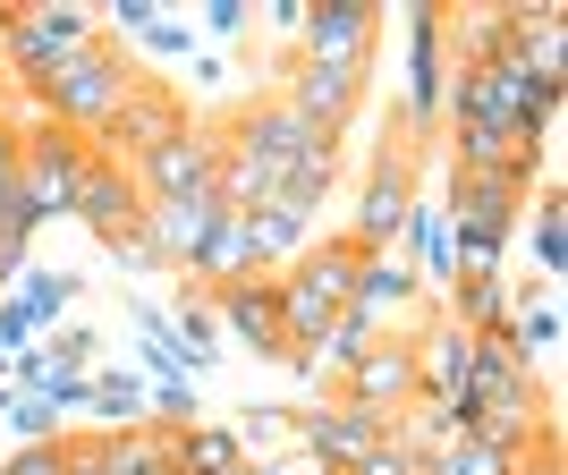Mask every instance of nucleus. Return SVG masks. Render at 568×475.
I'll return each instance as SVG.
<instances>
[{"label":"nucleus","mask_w":568,"mask_h":475,"mask_svg":"<svg viewBox=\"0 0 568 475\" xmlns=\"http://www.w3.org/2000/svg\"><path fill=\"white\" fill-rule=\"evenodd\" d=\"M102 43V9L85 0H34V9H0V69L18 77L26 111L43 119V94Z\"/></svg>","instance_id":"obj_1"},{"label":"nucleus","mask_w":568,"mask_h":475,"mask_svg":"<svg viewBox=\"0 0 568 475\" xmlns=\"http://www.w3.org/2000/svg\"><path fill=\"white\" fill-rule=\"evenodd\" d=\"M136 77H144V69H136V51L94 43V51H85V60H77V69H69V77H60V85L43 94V119L94 144L102 128L119 119V102H128V85H136Z\"/></svg>","instance_id":"obj_2"},{"label":"nucleus","mask_w":568,"mask_h":475,"mask_svg":"<svg viewBox=\"0 0 568 475\" xmlns=\"http://www.w3.org/2000/svg\"><path fill=\"white\" fill-rule=\"evenodd\" d=\"M407 213H416V144L390 137V144H382V162L356 179V221H348V238L365 246V255H399Z\"/></svg>","instance_id":"obj_3"},{"label":"nucleus","mask_w":568,"mask_h":475,"mask_svg":"<svg viewBox=\"0 0 568 475\" xmlns=\"http://www.w3.org/2000/svg\"><path fill=\"white\" fill-rule=\"evenodd\" d=\"M85 162H94V144L69 137V128H51V119H26V128H18V179H26V195H34V213H43V221H60L77 204Z\"/></svg>","instance_id":"obj_4"},{"label":"nucleus","mask_w":568,"mask_h":475,"mask_svg":"<svg viewBox=\"0 0 568 475\" xmlns=\"http://www.w3.org/2000/svg\"><path fill=\"white\" fill-rule=\"evenodd\" d=\"M128 179L144 188V204H195V195H213L221 179V128H179V137H162L144 162H128Z\"/></svg>","instance_id":"obj_5"},{"label":"nucleus","mask_w":568,"mask_h":475,"mask_svg":"<svg viewBox=\"0 0 568 475\" xmlns=\"http://www.w3.org/2000/svg\"><path fill=\"white\" fill-rule=\"evenodd\" d=\"M382 416H365V407H348V400H314V407H297L288 416V442H297V458H306L314 475H348L356 458L382 442Z\"/></svg>","instance_id":"obj_6"},{"label":"nucleus","mask_w":568,"mask_h":475,"mask_svg":"<svg viewBox=\"0 0 568 475\" xmlns=\"http://www.w3.org/2000/svg\"><path fill=\"white\" fill-rule=\"evenodd\" d=\"M374 34H382V9L365 0H314L306 26H297V60L306 69H374Z\"/></svg>","instance_id":"obj_7"},{"label":"nucleus","mask_w":568,"mask_h":475,"mask_svg":"<svg viewBox=\"0 0 568 475\" xmlns=\"http://www.w3.org/2000/svg\"><path fill=\"white\" fill-rule=\"evenodd\" d=\"M179 128H187V102L170 94V85H153V77H136L128 102H119V119L94 137V153L102 162H144V153H153L162 137H179Z\"/></svg>","instance_id":"obj_8"},{"label":"nucleus","mask_w":568,"mask_h":475,"mask_svg":"<svg viewBox=\"0 0 568 475\" xmlns=\"http://www.w3.org/2000/svg\"><path fill=\"white\" fill-rule=\"evenodd\" d=\"M332 400L365 407V416H382V425H399L407 407H416V356H407V332H382L374 348H365V365L339 382Z\"/></svg>","instance_id":"obj_9"},{"label":"nucleus","mask_w":568,"mask_h":475,"mask_svg":"<svg viewBox=\"0 0 568 475\" xmlns=\"http://www.w3.org/2000/svg\"><path fill=\"white\" fill-rule=\"evenodd\" d=\"M221 144H237V153H255V162H272L288 179V170L306 162L314 144H339V137H314L306 119L288 111V102H246V111L230 119V128H221Z\"/></svg>","instance_id":"obj_10"},{"label":"nucleus","mask_w":568,"mask_h":475,"mask_svg":"<svg viewBox=\"0 0 568 475\" xmlns=\"http://www.w3.org/2000/svg\"><path fill=\"white\" fill-rule=\"evenodd\" d=\"M213 221H221V195H195V204H144V213H136V238L153 246V263H162V272H195V255H204Z\"/></svg>","instance_id":"obj_11"},{"label":"nucleus","mask_w":568,"mask_h":475,"mask_svg":"<svg viewBox=\"0 0 568 475\" xmlns=\"http://www.w3.org/2000/svg\"><path fill=\"white\" fill-rule=\"evenodd\" d=\"M281 102L306 119L314 137H339V128L356 119V102H365V77H356V69H306V60H288V94Z\"/></svg>","instance_id":"obj_12"},{"label":"nucleus","mask_w":568,"mask_h":475,"mask_svg":"<svg viewBox=\"0 0 568 475\" xmlns=\"http://www.w3.org/2000/svg\"><path fill=\"white\" fill-rule=\"evenodd\" d=\"M77 221H85V230L102 238V246H111V238H128L136 230V213H144V188L136 179H128V162H85V188H77V204H69Z\"/></svg>","instance_id":"obj_13"},{"label":"nucleus","mask_w":568,"mask_h":475,"mask_svg":"<svg viewBox=\"0 0 568 475\" xmlns=\"http://www.w3.org/2000/svg\"><path fill=\"white\" fill-rule=\"evenodd\" d=\"M204 297H213V314H221V323H230L255 356H281V289H272V272L221 281V289H204Z\"/></svg>","instance_id":"obj_14"},{"label":"nucleus","mask_w":568,"mask_h":475,"mask_svg":"<svg viewBox=\"0 0 568 475\" xmlns=\"http://www.w3.org/2000/svg\"><path fill=\"white\" fill-rule=\"evenodd\" d=\"M407 306H416V263H407V255H365V263H356V289H348V306H339V314H356V323L390 332Z\"/></svg>","instance_id":"obj_15"},{"label":"nucleus","mask_w":568,"mask_h":475,"mask_svg":"<svg viewBox=\"0 0 568 475\" xmlns=\"http://www.w3.org/2000/svg\"><path fill=\"white\" fill-rule=\"evenodd\" d=\"M442 213H450L458 230H484V238L509 246V230H518V213H526V179H467V170H458Z\"/></svg>","instance_id":"obj_16"},{"label":"nucleus","mask_w":568,"mask_h":475,"mask_svg":"<svg viewBox=\"0 0 568 475\" xmlns=\"http://www.w3.org/2000/svg\"><path fill=\"white\" fill-rule=\"evenodd\" d=\"M535 153L544 144H518L509 128H450V162L467 179H526L535 188Z\"/></svg>","instance_id":"obj_17"},{"label":"nucleus","mask_w":568,"mask_h":475,"mask_svg":"<svg viewBox=\"0 0 568 475\" xmlns=\"http://www.w3.org/2000/svg\"><path fill=\"white\" fill-rule=\"evenodd\" d=\"M467 391L484 407H518V400H544V391H535V365H518V356H509V340H467Z\"/></svg>","instance_id":"obj_18"},{"label":"nucleus","mask_w":568,"mask_h":475,"mask_svg":"<svg viewBox=\"0 0 568 475\" xmlns=\"http://www.w3.org/2000/svg\"><path fill=\"white\" fill-rule=\"evenodd\" d=\"M407 356H416V400H442V391L467 382V332L450 314H425V332L407 340Z\"/></svg>","instance_id":"obj_19"},{"label":"nucleus","mask_w":568,"mask_h":475,"mask_svg":"<svg viewBox=\"0 0 568 475\" xmlns=\"http://www.w3.org/2000/svg\"><path fill=\"white\" fill-rule=\"evenodd\" d=\"M500 340H509V356H518V365H544V356L560 348V297H551V289H526V297H509V323H500Z\"/></svg>","instance_id":"obj_20"},{"label":"nucleus","mask_w":568,"mask_h":475,"mask_svg":"<svg viewBox=\"0 0 568 475\" xmlns=\"http://www.w3.org/2000/svg\"><path fill=\"white\" fill-rule=\"evenodd\" d=\"M162 442H170V467H179V475H230V467H246L237 425H179V433H162Z\"/></svg>","instance_id":"obj_21"},{"label":"nucleus","mask_w":568,"mask_h":475,"mask_svg":"<svg viewBox=\"0 0 568 475\" xmlns=\"http://www.w3.org/2000/svg\"><path fill=\"white\" fill-rule=\"evenodd\" d=\"M332 179H339V144H314L306 162L281 179V195H272V204H281L288 221H306V230H314V213L332 204Z\"/></svg>","instance_id":"obj_22"},{"label":"nucleus","mask_w":568,"mask_h":475,"mask_svg":"<svg viewBox=\"0 0 568 475\" xmlns=\"http://www.w3.org/2000/svg\"><path fill=\"white\" fill-rule=\"evenodd\" d=\"M509 297H518V289L500 281V272H484V281H450V323L467 340H493L500 323H509Z\"/></svg>","instance_id":"obj_23"},{"label":"nucleus","mask_w":568,"mask_h":475,"mask_svg":"<svg viewBox=\"0 0 568 475\" xmlns=\"http://www.w3.org/2000/svg\"><path fill=\"white\" fill-rule=\"evenodd\" d=\"M399 255L416 263V281H450V213L416 195V213H407V230H399Z\"/></svg>","instance_id":"obj_24"},{"label":"nucleus","mask_w":568,"mask_h":475,"mask_svg":"<svg viewBox=\"0 0 568 475\" xmlns=\"http://www.w3.org/2000/svg\"><path fill=\"white\" fill-rule=\"evenodd\" d=\"M94 391H85V416H102L111 433H136L144 425V374H128V365H94Z\"/></svg>","instance_id":"obj_25"},{"label":"nucleus","mask_w":568,"mask_h":475,"mask_svg":"<svg viewBox=\"0 0 568 475\" xmlns=\"http://www.w3.org/2000/svg\"><path fill=\"white\" fill-rule=\"evenodd\" d=\"M306 221H288L281 204H263V213H246V246H255V272H288V263L306 255Z\"/></svg>","instance_id":"obj_26"},{"label":"nucleus","mask_w":568,"mask_h":475,"mask_svg":"<svg viewBox=\"0 0 568 475\" xmlns=\"http://www.w3.org/2000/svg\"><path fill=\"white\" fill-rule=\"evenodd\" d=\"M162 314H170V340H179V356L204 374V365H213V340H221L213 297H204V289H187V297H179V306H162Z\"/></svg>","instance_id":"obj_27"},{"label":"nucleus","mask_w":568,"mask_h":475,"mask_svg":"<svg viewBox=\"0 0 568 475\" xmlns=\"http://www.w3.org/2000/svg\"><path fill=\"white\" fill-rule=\"evenodd\" d=\"M356 263H365V246H356V238H332V246H306V255L288 263V272H306V281L323 289L332 306H348V289H356Z\"/></svg>","instance_id":"obj_28"},{"label":"nucleus","mask_w":568,"mask_h":475,"mask_svg":"<svg viewBox=\"0 0 568 475\" xmlns=\"http://www.w3.org/2000/svg\"><path fill=\"white\" fill-rule=\"evenodd\" d=\"M102 467H111V475H179V467H170V442H162V433H102Z\"/></svg>","instance_id":"obj_29"},{"label":"nucleus","mask_w":568,"mask_h":475,"mask_svg":"<svg viewBox=\"0 0 568 475\" xmlns=\"http://www.w3.org/2000/svg\"><path fill=\"white\" fill-rule=\"evenodd\" d=\"M18 297H26V314H34V332H51V323L77 306V272H43V263H26Z\"/></svg>","instance_id":"obj_30"},{"label":"nucleus","mask_w":568,"mask_h":475,"mask_svg":"<svg viewBox=\"0 0 568 475\" xmlns=\"http://www.w3.org/2000/svg\"><path fill=\"white\" fill-rule=\"evenodd\" d=\"M535 263H544V281H560L568 263V195L544 188V204H535Z\"/></svg>","instance_id":"obj_31"},{"label":"nucleus","mask_w":568,"mask_h":475,"mask_svg":"<svg viewBox=\"0 0 568 475\" xmlns=\"http://www.w3.org/2000/svg\"><path fill=\"white\" fill-rule=\"evenodd\" d=\"M425 475H518V458H500V451H484L475 433H458V442H442V451L425 458Z\"/></svg>","instance_id":"obj_32"},{"label":"nucleus","mask_w":568,"mask_h":475,"mask_svg":"<svg viewBox=\"0 0 568 475\" xmlns=\"http://www.w3.org/2000/svg\"><path fill=\"white\" fill-rule=\"evenodd\" d=\"M43 365H51V374H94V365H102V340L85 332V323H69V332L43 348Z\"/></svg>","instance_id":"obj_33"},{"label":"nucleus","mask_w":568,"mask_h":475,"mask_svg":"<svg viewBox=\"0 0 568 475\" xmlns=\"http://www.w3.org/2000/svg\"><path fill=\"white\" fill-rule=\"evenodd\" d=\"M0 416H9V433H18V442H60V407H51V400L9 391V407H0Z\"/></svg>","instance_id":"obj_34"},{"label":"nucleus","mask_w":568,"mask_h":475,"mask_svg":"<svg viewBox=\"0 0 568 475\" xmlns=\"http://www.w3.org/2000/svg\"><path fill=\"white\" fill-rule=\"evenodd\" d=\"M153 26H162V9H153V0H119V9H102V43H144V34H153Z\"/></svg>","instance_id":"obj_35"},{"label":"nucleus","mask_w":568,"mask_h":475,"mask_svg":"<svg viewBox=\"0 0 568 475\" xmlns=\"http://www.w3.org/2000/svg\"><path fill=\"white\" fill-rule=\"evenodd\" d=\"M144 416H162L170 433H179V425H204V416H195V382H144Z\"/></svg>","instance_id":"obj_36"},{"label":"nucleus","mask_w":568,"mask_h":475,"mask_svg":"<svg viewBox=\"0 0 568 475\" xmlns=\"http://www.w3.org/2000/svg\"><path fill=\"white\" fill-rule=\"evenodd\" d=\"M348 475H425V458L407 451L399 433H382V442H374V451H365V458H356Z\"/></svg>","instance_id":"obj_37"},{"label":"nucleus","mask_w":568,"mask_h":475,"mask_svg":"<svg viewBox=\"0 0 568 475\" xmlns=\"http://www.w3.org/2000/svg\"><path fill=\"white\" fill-rule=\"evenodd\" d=\"M60 442H69V433H60ZM60 442H26V451H9V458H0V475H60V467H69Z\"/></svg>","instance_id":"obj_38"},{"label":"nucleus","mask_w":568,"mask_h":475,"mask_svg":"<svg viewBox=\"0 0 568 475\" xmlns=\"http://www.w3.org/2000/svg\"><path fill=\"white\" fill-rule=\"evenodd\" d=\"M18 348H34V314H26V297L9 289V297H0V356H18Z\"/></svg>","instance_id":"obj_39"},{"label":"nucleus","mask_w":568,"mask_h":475,"mask_svg":"<svg viewBox=\"0 0 568 475\" xmlns=\"http://www.w3.org/2000/svg\"><path fill=\"white\" fill-rule=\"evenodd\" d=\"M246 26H255V9H246V0H213V9H204V34H213V43H237Z\"/></svg>","instance_id":"obj_40"},{"label":"nucleus","mask_w":568,"mask_h":475,"mask_svg":"<svg viewBox=\"0 0 568 475\" xmlns=\"http://www.w3.org/2000/svg\"><path fill=\"white\" fill-rule=\"evenodd\" d=\"M144 51H162V60H179V51H195V26H187V18H170V9H162V26L144 34Z\"/></svg>","instance_id":"obj_41"},{"label":"nucleus","mask_w":568,"mask_h":475,"mask_svg":"<svg viewBox=\"0 0 568 475\" xmlns=\"http://www.w3.org/2000/svg\"><path fill=\"white\" fill-rule=\"evenodd\" d=\"M111 263L128 272V281H144V272H162V263H153V246H144L136 230H128V238H111Z\"/></svg>","instance_id":"obj_42"},{"label":"nucleus","mask_w":568,"mask_h":475,"mask_svg":"<svg viewBox=\"0 0 568 475\" xmlns=\"http://www.w3.org/2000/svg\"><path fill=\"white\" fill-rule=\"evenodd\" d=\"M255 26H272V34H297V26H306V0H272V9H255Z\"/></svg>","instance_id":"obj_43"},{"label":"nucleus","mask_w":568,"mask_h":475,"mask_svg":"<svg viewBox=\"0 0 568 475\" xmlns=\"http://www.w3.org/2000/svg\"><path fill=\"white\" fill-rule=\"evenodd\" d=\"M60 451H69L60 475H111V467H102V442H60Z\"/></svg>","instance_id":"obj_44"},{"label":"nucleus","mask_w":568,"mask_h":475,"mask_svg":"<svg viewBox=\"0 0 568 475\" xmlns=\"http://www.w3.org/2000/svg\"><path fill=\"white\" fill-rule=\"evenodd\" d=\"M518 475H560V442L544 433V442H535V458H518Z\"/></svg>","instance_id":"obj_45"},{"label":"nucleus","mask_w":568,"mask_h":475,"mask_svg":"<svg viewBox=\"0 0 568 475\" xmlns=\"http://www.w3.org/2000/svg\"><path fill=\"white\" fill-rule=\"evenodd\" d=\"M230 475H255V467H230Z\"/></svg>","instance_id":"obj_46"}]
</instances>
